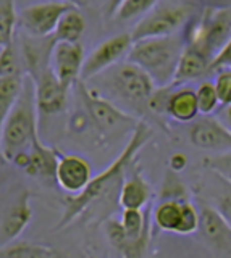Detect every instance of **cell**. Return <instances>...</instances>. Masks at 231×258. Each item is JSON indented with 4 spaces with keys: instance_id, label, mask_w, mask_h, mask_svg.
<instances>
[{
    "instance_id": "1",
    "label": "cell",
    "mask_w": 231,
    "mask_h": 258,
    "mask_svg": "<svg viewBox=\"0 0 231 258\" xmlns=\"http://www.w3.org/2000/svg\"><path fill=\"white\" fill-rule=\"evenodd\" d=\"M150 139H152V127L147 124V121L141 119L138 126L133 129L130 141L126 142L120 155L102 173L92 176V179L83 192L76 194V196H67L63 199V212L59 223L55 224V231L65 229L76 220L87 216L91 208H95V205L102 204L103 200L110 202V199L113 197L118 199L120 187L126 176V169L134 163L138 153L146 147Z\"/></svg>"
},
{
    "instance_id": "2",
    "label": "cell",
    "mask_w": 231,
    "mask_h": 258,
    "mask_svg": "<svg viewBox=\"0 0 231 258\" xmlns=\"http://www.w3.org/2000/svg\"><path fill=\"white\" fill-rule=\"evenodd\" d=\"M84 83L92 87L103 99L115 103L118 108L142 119L149 113V99L155 86L144 71L134 63L120 61L115 67L103 71Z\"/></svg>"
},
{
    "instance_id": "3",
    "label": "cell",
    "mask_w": 231,
    "mask_h": 258,
    "mask_svg": "<svg viewBox=\"0 0 231 258\" xmlns=\"http://www.w3.org/2000/svg\"><path fill=\"white\" fill-rule=\"evenodd\" d=\"M41 137H39L34 83L29 76H25L21 92L0 131V158L7 163H12L17 153L28 150Z\"/></svg>"
},
{
    "instance_id": "4",
    "label": "cell",
    "mask_w": 231,
    "mask_h": 258,
    "mask_svg": "<svg viewBox=\"0 0 231 258\" xmlns=\"http://www.w3.org/2000/svg\"><path fill=\"white\" fill-rule=\"evenodd\" d=\"M185 48L181 36L142 39L131 44L126 61L134 63L152 79L155 87L171 86L180 56Z\"/></svg>"
},
{
    "instance_id": "5",
    "label": "cell",
    "mask_w": 231,
    "mask_h": 258,
    "mask_svg": "<svg viewBox=\"0 0 231 258\" xmlns=\"http://www.w3.org/2000/svg\"><path fill=\"white\" fill-rule=\"evenodd\" d=\"M181 37L185 47L194 48L212 61L231 37V10L205 7L197 18L186 23Z\"/></svg>"
},
{
    "instance_id": "6",
    "label": "cell",
    "mask_w": 231,
    "mask_h": 258,
    "mask_svg": "<svg viewBox=\"0 0 231 258\" xmlns=\"http://www.w3.org/2000/svg\"><path fill=\"white\" fill-rule=\"evenodd\" d=\"M75 87L78 99L81 102V108L89 118V124L97 131L102 139L110 141L115 139L118 134L128 131L133 133V129L141 121L136 116L118 108L110 100L103 99L92 87L87 86L84 81H78Z\"/></svg>"
},
{
    "instance_id": "7",
    "label": "cell",
    "mask_w": 231,
    "mask_h": 258,
    "mask_svg": "<svg viewBox=\"0 0 231 258\" xmlns=\"http://www.w3.org/2000/svg\"><path fill=\"white\" fill-rule=\"evenodd\" d=\"M4 185L0 187V247L17 240L33 218L31 190L23 185Z\"/></svg>"
},
{
    "instance_id": "8",
    "label": "cell",
    "mask_w": 231,
    "mask_h": 258,
    "mask_svg": "<svg viewBox=\"0 0 231 258\" xmlns=\"http://www.w3.org/2000/svg\"><path fill=\"white\" fill-rule=\"evenodd\" d=\"M191 18H193V8L188 4L155 7L134 24L130 34L133 42L142 39L175 36L183 26H186Z\"/></svg>"
},
{
    "instance_id": "9",
    "label": "cell",
    "mask_w": 231,
    "mask_h": 258,
    "mask_svg": "<svg viewBox=\"0 0 231 258\" xmlns=\"http://www.w3.org/2000/svg\"><path fill=\"white\" fill-rule=\"evenodd\" d=\"M71 8L73 5L63 0H45L41 4H34L18 13V26L29 37H50L62 15Z\"/></svg>"
},
{
    "instance_id": "10",
    "label": "cell",
    "mask_w": 231,
    "mask_h": 258,
    "mask_svg": "<svg viewBox=\"0 0 231 258\" xmlns=\"http://www.w3.org/2000/svg\"><path fill=\"white\" fill-rule=\"evenodd\" d=\"M133 39L130 32L111 36L100 42L94 50L86 56L81 70V81H89L95 76L102 75L103 71L115 67L120 61L126 60Z\"/></svg>"
},
{
    "instance_id": "11",
    "label": "cell",
    "mask_w": 231,
    "mask_h": 258,
    "mask_svg": "<svg viewBox=\"0 0 231 258\" xmlns=\"http://www.w3.org/2000/svg\"><path fill=\"white\" fill-rule=\"evenodd\" d=\"M86 58L81 42H55L50 53V70L68 91L81 81V70Z\"/></svg>"
},
{
    "instance_id": "12",
    "label": "cell",
    "mask_w": 231,
    "mask_h": 258,
    "mask_svg": "<svg viewBox=\"0 0 231 258\" xmlns=\"http://www.w3.org/2000/svg\"><path fill=\"white\" fill-rule=\"evenodd\" d=\"M34 83V99L37 115L53 116L67 110L68 105V89L55 78L52 70H45L33 79Z\"/></svg>"
},
{
    "instance_id": "13",
    "label": "cell",
    "mask_w": 231,
    "mask_h": 258,
    "mask_svg": "<svg viewBox=\"0 0 231 258\" xmlns=\"http://www.w3.org/2000/svg\"><path fill=\"white\" fill-rule=\"evenodd\" d=\"M189 141L196 149L223 153L231 150V133L215 116H199L189 126Z\"/></svg>"
},
{
    "instance_id": "14",
    "label": "cell",
    "mask_w": 231,
    "mask_h": 258,
    "mask_svg": "<svg viewBox=\"0 0 231 258\" xmlns=\"http://www.w3.org/2000/svg\"><path fill=\"white\" fill-rule=\"evenodd\" d=\"M92 179V166L84 157L75 153H60L55 182L70 196L83 192Z\"/></svg>"
},
{
    "instance_id": "15",
    "label": "cell",
    "mask_w": 231,
    "mask_h": 258,
    "mask_svg": "<svg viewBox=\"0 0 231 258\" xmlns=\"http://www.w3.org/2000/svg\"><path fill=\"white\" fill-rule=\"evenodd\" d=\"M197 231L209 245L220 253L231 255V228L215 210L204 204L199 210V228Z\"/></svg>"
},
{
    "instance_id": "16",
    "label": "cell",
    "mask_w": 231,
    "mask_h": 258,
    "mask_svg": "<svg viewBox=\"0 0 231 258\" xmlns=\"http://www.w3.org/2000/svg\"><path fill=\"white\" fill-rule=\"evenodd\" d=\"M28 165L23 171L29 177H36V179H41L47 184L55 182V173H57L60 152L57 149L45 145L39 139L28 149Z\"/></svg>"
},
{
    "instance_id": "17",
    "label": "cell",
    "mask_w": 231,
    "mask_h": 258,
    "mask_svg": "<svg viewBox=\"0 0 231 258\" xmlns=\"http://www.w3.org/2000/svg\"><path fill=\"white\" fill-rule=\"evenodd\" d=\"M150 197H152V189L149 182L138 168L126 176L118 194V204L123 210H142L146 208Z\"/></svg>"
},
{
    "instance_id": "18",
    "label": "cell",
    "mask_w": 231,
    "mask_h": 258,
    "mask_svg": "<svg viewBox=\"0 0 231 258\" xmlns=\"http://www.w3.org/2000/svg\"><path fill=\"white\" fill-rule=\"evenodd\" d=\"M201 116L196 100V89L189 86H178L171 89V94L166 102V118L178 123H193Z\"/></svg>"
},
{
    "instance_id": "19",
    "label": "cell",
    "mask_w": 231,
    "mask_h": 258,
    "mask_svg": "<svg viewBox=\"0 0 231 258\" xmlns=\"http://www.w3.org/2000/svg\"><path fill=\"white\" fill-rule=\"evenodd\" d=\"M210 64L212 61L205 55H202L201 52H197L191 47H185L180 56L177 71H175L171 86L175 87L186 86L196 79L204 78L205 75L210 73Z\"/></svg>"
},
{
    "instance_id": "20",
    "label": "cell",
    "mask_w": 231,
    "mask_h": 258,
    "mask_svg": "<svg viewBox=\"0 0 231 258\" xmlns=\"http://www.w3.org/2000/svg\"><path fill=\"white\" fill-rule=\"evenodd\" d=\"M103 229H105L107 239L111 244V247L117 250V253L122 258H146L150 239L131 240L128 237H125L118 220H105Z\"/></svg>"
},
{
    "instance_id": "21",
    "label": "cell",
    "mask_w": 231,
    "mask_h": 258,
    "mask_svg": "<svg viewBox=\"0 0 231 258\" xmlns=\"http://www.w3.org/2000/svg\"><path fill=\"white\" fill-rule=\"evenodd\" d=\"M186 202L189 200H158L154 212L150 213V220L160 231L178 234Z\"/></svg>"
},
{
    "instance_id": "22",
    "label": "cell",
    "mask_w": 231,
    "mask_h": 258,
    "mask_svg": "<svg viewBox=\"0 0 231 258\" xmlns=\"http://www.w3.org/2000/svg\"><path fill=\"white\" fill-rule=\"evenodd\" d=\"M86 31V20L79 8L73 7L71 10L62 15V18L57 23L52 39L55 42H81V37Z\"/></svg>"
},
{
    "instance_id": "23",
    "label": "cell",
    "mask_w": 231,
    "mask_h": 258,
    "mask_svg": "<svg viewBox=\"0 0 231 258\" xmlns=\"http://www.w3.org/2000/svg\"><path fill=\"white\" fill-rule=\"evenodd\" d=\"M0 258H59L57 250L36 242H12L0 247Z\"/></svg>"
},
{
    "instance_id": "24",
    "label": "cell",
    "mask_w": 231,
    "mask_h": 258,
    "mask_svg": "<svg viewBox=\"0 0 231 258\" xmlns=\"http://www.w3.org/2000/svg\"><path fill=\"white\" fill-rule=\"evenodd\" d=\"M25 76L0 78V131L23 89Z\"/></svg>"
},
{
    "instance_id": "25",
    "label": "cell",
    "mask_w": 231,
    "mask_h": 258,
    "mask_svg": "<svg viewBox=\"0 0 231 258\" xmlns=\"http://www.w3.org/2000/svg\"><path fill=\"white\" fill-rule=\"evenodd\" d=\"M17 26V0H0V48L15 42Z\"/></svg>"
},
{
    "instance_id": "26",
    "label": "cell",
    "mask_w": 231,
    "mask_h": 258,
    "mask_svg": "<svg viewBox=\"0 0 231 258\" xmlns=\"http://www.w3.org/2000/svg\"><path fill=\"white\" fill-rule=\"evenodd\" d=\"M213 176H215V179H217V182H215V187L210 189V196H207V197L210 199V207L231 228V182L221 179L217 174H213Z\"/></svg>"
},
{
    "instance_id": "27",
    "label": "cell",
    "mask_w": 231,
    "mask_h": 258,
    "mask_svg": "<svg viewBox=\"0 0 231 258\" xmlns=\"http://www.w3.org/2000/svg\"><path fill=\"white\" fill-rule=\"evenodd\" d=\"M158 2L160 0H122L110 20H115L118 23H126L138 18L141 20L142 16L152 12Z\"/></svg>"
},
{
    "instance_id": "28",
    "label": "cell",
    "mask_w": 231,
    "mask_h": 258,
    "mask_svg": "<svg viewBox=\"0 0 231 258\" xmlns=\"http://www.w3.org/2000/svg\"><path fill=\"white\" fill-rule=\"evenodd\" d=\"M13 76H25L21 56L15 42L0 48V78H13Z\"/></svg>"
},
{
    "instance_id": "29",
    "label": "cell",
    "mask_w": 231,
    "mask_h": 258,
    "mask_svg": "<svg viewBox=\"0 0 231 258\" xmlns=\"http://www.w3.org/2000/svg\"><path fill=\"white\" fill-rule=\"evenodd\" d=\"M196 100H197L199 113H201L202 116L212 115V113L220 107L217 91H215V86H213V83H210V81H204V83L197 86Z\"/></svg>"
},
{
    "instance_id": "30",
    "label": "cell",
    "mask_w": 231,
    "mask_h": 258,
    "mask_svg": "<svg viewBox=\"0 0 231 258\" xmlns=\"http://www.w3.org/2000/svg\"><path fill=\"white\" fill-rule=\"evenodd\" d=\"M158 199L160 200H189L185 181L181 179V176L178 173L171 171V169L166 171Z\"/></svg>"
},
{
    "instance_id": "31",
    "label": "cell",
    "mask_w": 231,
    "mask_h": 258,
    "mask_svg": "<svg viewBox=\"0 0 231 258\" xmlns=\"http://www.w3.org/2000/svg\"><path fill=\"white\" fill-rule=\"evenodd\" d=\"M204 166L205 169H209L210 173L231 182V150L204 158Z\"/></svg>"
},
{
    "instance_id": "32",
    "label": "cell",
    "mask_w": 231,
    "mask_h": 258,
    "mask_svg": "<svg viewBox=\"0 0 231 258\" xmlns=\"http://www.w3.org/2000/svg\"><path fill=\"white\" fill-rule=\"evenodd\" d=\"M215 91H217L218 100L221 107L231 105V70L218 71L217 79H215Z\"/></svg>"
},
{
    "instance_id": "33",
    "label": "cell",
    "mask_w": 231,
    "mask_h": 258,
    "mask_svg": "<svg viewBox=\"0 0 231 258\" xmlns=\"http://www.w3.org/2000/svg\"><path fill=\"white\" fill-rule=\"evenodd\" d=\"M221 70H231V37L226 40V44L221 47V50L217 56L212 60L210 71H221Z\"/></svg>"
},
{
    "instance_id": "34",
    "label": "cell",
    "mask_w": 231,
    "mask_h": 258,
    "mask_svg": "<svg viewBox=\"0 0 231 258\" xmlns=\"http://www.w3.org/2000/svg\"><path fill=\"white\" fill-rule=\"evenodd\" d=\"M168 165H170L168 169H171V171H175V173H178V174H180L181 171H185L186 166H188V157L185 155V153L177 152V153H173V155L170 157Z\"/></svg>"
},
{
    "instance_id": "35",
    "label": "cell",
    "mask_w": 231,
    "mask_h": 258,
    "mask_svg": "<svg viewBox=\"0 0 231 258\" xmlns=\"http://www.w3.org/2000/svg\"><path fill=\"white\" fill-rule=\"evenodd\" d=\"M215 118H217L220 123L231 133V105H226V107H223L218 111V115L215 116Z\"/></svg>"
},
{
    "instance_id": "36",
    "label": "cell",
    "mask_w": 231,
    "mask_h": 258,
    "mask_svg": "<svg viewBox=\"0 0 231 258\" xmlns=\"http://www.w3.org/2000/svg\"><path fill=\"white\" fill-rule=\"evenodd\" d=\"M122 0H107L105 2V7H103V15H105V18H111V15L115 13L117 7L120 5Z\"/></svg>"
},
{
    "instance_id": "37",
    "label": "cell",
    "mask_w": 231,
    "mask_h": 258,
    "mask_svg": "<svg viewBox=\"0 0 231 258\" xmlns=\"http://www.w3.org/2000/svg\"><path fill=\"white\" fill-rule=\"evenodd\" d=\"M63 2H67L70 5L76 7V8H81V7H84L87 4V0H63Z\"/></svg>"
},
{
    "instance_id": "38",
    "label": "cell",
    "mask_w": 231,
    "mask_h": 258,
    "mask_svg": "<svg viewBox=\"0 0 231 258\" xmlns=\"http://www.w3.org/2000/svg\"><path fill=\"white\" fill-rule=\"evenodd\" d=\"M4 185V177H0V187Z\"/></svg>"
},
{
    "instance_id": "39",
    "label": "cell",
    "mask_w": 231,
    "mask_h": 258,
    "mask_svg": "<svg viewBox=\"0 0 231 258\" xmlns=\"http://www.w3.org/2000/svg\"><path fill=\"white\" fill-rule=\"evenodd\" d=\"M181 2H183V4H186V2H188V0H181Z\"/></svg>"
},
{
    "instance_id": "40",
    "label": "cell",
    "mask_w": 231,
    "mask_h": 258,
    "mask_svg": "<svg viewBox=\"0 0 231 258\" xmlns=\"http://www.w3.org/2000/svg\"><path fill=\"white\" fill-rule=\"evenodd\" d=\"M89 258H97V256H89Z\"/></svg>"
}]
</instances>
